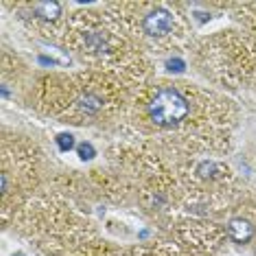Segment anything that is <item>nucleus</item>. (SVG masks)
Listing matches in <instances>:
<instances>
[{
  "label": "nucleus",
  "instance_id": "nucleus-2",
  "mask_svg": "<svg viewBox=\"0 0 256 256\" xmlns=\"http://www.w3.org/2000/svg\"><path fill=\"white\" fill-rule=\"evenodd\" d=\"M142 28L147 36H154V38H162L166 33H171L173 28V16L164 9H156L151 11L149 16H144L142 20Z\"/></svg>",
  "mask_w": 256,
  "mask_h": 256
},
{
  "label": "nucleus",
  "instance_id": "nucleus-6",
  "mask_svg": "<svg viewBox=\"0 0 256 256\" xmlns=\"http://www.w3.org/2000/svg\"><path fill=\"white\" fill-rule=\"evenodd\" d=\"M79 158L81 160H92L94 158V147H92L90 142H84V144H79Z\"/></svg>",
  "mask_w": 256,
  "mask_h": 256
},
{
  "label": "nucleus",
  "instance_id": "nucleus-7",
  "mask_svg": "<svg viewBox=\"0 0 256 256\" xmlns=\"http://www.w3.org/2000/svg\"><path fill=\"white\" fill-rule=\"evenodd\" d=\"M166 66H168V70H173V72H182L184 68H186V64L182 60H171Z\"/></svg>",
  "mask_w": 256,
  "mask_h": 256
},
{
  "label": "nucleus",
  "instance_id": "nucleus-8",
  "mask_svg": "<svg viewBox=\"0 0 256 256\" xmlns=\"http://www.w3.org/2000/svg\"><path fill=\"white\" fill-rule=\"evenodd\" d=\"M40 64H44V66H55V60H48V57H40Z\"/></svg>",
  "mask_w": 256,
  "mask_h": 256
},
{
  "label": "nucleus",
  "instance_id": "nucleus-5",
  "mask_svg": "<svg viewBox=\"0 0 256 256\" xmlns=\"http://www.w3.org/2000/svg\"><path fill=\"white\" fill-rule=\"evenodd\" d=\"M55 140H57V147H60V151H64V154H68L70 149H74V136H72V134H60Z\"/></svg>",
  "mask_w": 256,
  "mask_h": 256
},
{
  "label": "nucleus",
  "instance_id": "nucleus-1",
  "mask_svg": "<svg viewBox=\"0 0 256 256\" xmlns=\"http://www.w3.org/2000/svg\"><path fill=\"white\" fill-rule=\"evenodd\" d=\"M147 112H149V118L156 123V127L171 130V127H178L182 120L188 118L190 103L178 88L166 86V88H160L151 96Z\"/></svg>",
  "mask_w": 256,
  "mask_h": 256
},
{
  "label": "nucleus",
  "instance_id": "nucleus-3",
  "mask_svg": "<svg viewBox=\"0 0 256 256\" xmlns=\"http://www.w3.org/2000/svg\"><path fill=\"white\" fill-rule=\"evenodd\" d=\"M228 234L234 243H250L254 236V226L246 219H232L228 224Z\"/></svg>",
  "mask_w": 256,
  "mask_h": 256
},
{
  "label": "nucleus",
  "instance_id": "nucleus-4",
  "mask_svg": "<svg viewBox=\"0 0 256 256\" xmlns=\"http://www.w3.org/2000/svg\"><path fill=\"white\" fill-rule=\"evenodd\" d=\"M36 11L44 20H55L57 16H60L62 7L57 2H40V4H36Z\"/></svg>",
  "mask_w": 256,
  "mask_h": 256
},
{
  "label": "nucleus",
  "instance_id": "nucleus-9",
  "mask_svg": "<svg viewBox=\"0 0 256 256\" xmlns=\"http://www.w3.org/2000/svg\"><path fill=\"white\" fill-rule=\"evenodd\" d=\"M18 256H22V254H18Z\"/></svg>",
  "mask_w": 256,
  "mask_h": 256
}]
</instances>
